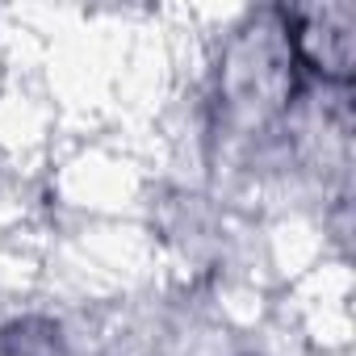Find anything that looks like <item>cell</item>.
<instances>
[{
  "label": "cell",
  "mask_w": 356,
  "mask_h": 356,
  "mask_svg": "<svg viewBox=\"0 0 356 356\" xmlns=\"http://www.w3.org/2000/svg\"><path fill=\"white\" fill-rule=\"evenodd\" d=\"M356 9L352 5H310L293 9L285 17V42L289 55H298L310 72L323 80H352V55H356Z\"/></svg>",
  "instance_id": "1"
}]
</instances>
